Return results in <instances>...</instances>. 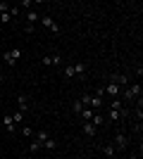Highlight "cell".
<instances>
[{"label": "cell", "instance_id": "cell-4", "mask_svg": "<svg viewBox=\"0 0 143 159\" xmlns=\"http://www.w3.org/2000/svg\"><path fill=\"white\" fill-rule=\"evenodd\" d=\"M112 145H115V150L124 152V150L129 147V138H126L124 133H117V135H115V140H112Z\"/></svg>", "mask_w": 143, "mask_h": 159}, {"label": "cell", "instance_id": "cell-11", "mask_svg": "<svg viewBox=\"0 0 143 159\" xmlns=\"http://www.w3.org/2000/svg\"><path fill=\"white\" fill-rule=\"evenodd\" d=\"M38 19H41V14H38V12H34V10H31V12H26V24H31V26H34Z\"/></svg>", "mask_w": 143, "mask_h": 159}, {"label": "cell", "instance_id": "cell-7", "mask_svg": "<svg viewBox=\"0 0 143 159\" xmlns=\"http://www.w3.org/2000/svg\"><path fill=\"white\" fill-rule=\"evenodd\" d=\"M102 90H105V95H110V98H117V95H119V86H117V83H107Z\"/></svg>", "mask_w": 143, "mask_h": 159}, {"label": "cell", "instance_id": "cell-25", "mask_svg": "<svg viewBox=\"0 0 143 159\" xmlns=\"http://www.w3.org/2000/svg\"><path fill=\"white\" fill-rule=\"evenodd\" d=\"M43 147H45V150H55V140H53V138H48L45 143H43Z\"/></svg>", "mask_w": 143, "mask_h": 159}, {"label": "cell", "instance_id": "cell-19", "mask_svg": "<svg viewBox=\"0 0 143 159\" xmlns=\"http://www.w3.org/2000/svg\"><path fill=\"white\" fill-rule=\"evenodd\" d=\"M41 140H31V145H29V150H31V152H38V150H41Z\"/></svg>", "mask_w": 143, "mask_h": 159}, {"label": "cell", "instance_id": "cell-3", "mask_svg": "<svg viewBox=\"0 0 143 159\" xmlns=\"http://www.w3.org/2000/svg\"><path fill=\"white\" fill-rule=\"evenodd\" d=\"M81 102H83V107L88 105L91 109H100L102 107V98H98V95H81Z\"/></svg>", "mask_w": 143, "mask_h": 159}, {"label": "cell", "instance_id": "cell-14", "mask_svg": "<svg viewBox=\"0 0 143 159\" xmlns=\"http://www.w3.org/2000/svg\"><path fill=\"white\" fill-rule=\"evenodd\" d=\"M34 138H36V140H41V145H43V143H45L50 135H48V131H38V133H34Z\"/></svg>", "mask_w": 143, "mask_h": 159}, {"label": "cell", "instance_id": "cell-21", "mask_svg": "<svg viewBox=\"0 0 143 159\" xmlns=\"http://www.w3.org/2000/svg\"><path fill=\"white\" fill-rule=\"evenodd\" d=\"M110 107H112V109H117V112H122V102H119V98L112 100V102H110Z\"/></svg>", "mask_w": 143, "mask_h": 159}, {"label": "cell", "instance_id": "cell-10", "mask_svg": "<svg viewBox=\"0 0 143 159\" xmlns=\"http://www.w3.org/2000/svg\"><path fill=\"white\" fill-rule=\"evenodd\" d=\"M102 154H105V157H115V154H117L115 145H112V143H107V145H102Z\"/></svg>", "mask_w": 143, "mask_h": 159}, {"label": "cell", "instance_id": "cell-22", "mask_svg": "<svg viewBox=\"0 0 143 159\" xmlns=\"http://www.w3.org/2000/svg\"><path fill=\"white\" fill-rule=\"evenodd\" d=\"M21 135H24V138H34V128L24 126V128H21Z\"/></svg>", "mask_w": 143, "mask_h": 159}, {"label": "cell", "instance_id": "cell-16", "mask_svg": "<svg viewBox=\"0 0 143 159\" xmlns=\"http://www.w3.org/2000/svg\"><path fill=\"white\" fill-rule=\"evenodd\" d=\"M124 112H117V109H110V114H107V119L110 121H119V116H122Z\"/></svg>", "mask_w": 143, "mask_h": 159}, {"label": "cell", "instance_id": "cell-5", "mask_svg": "<svg viewBox=\"0 0 143 159\" xmlns=\"http://www.w3.org/2000/svg\"><path fill=\"white\" fill-rule=\"evenodd\" d=\"M41 21H43V26H45L48 31H53V33H57V31H60V26L55 24V19H53V17H41Z\"/></svg>", "mask_w": 143, "mask_h": 159}, {"label": "cell", "instance_id": "cell-15", "mask_svg": "<svg viewBox=\"0 0 143 159\" xmlns=\"http://www.w3.org/2000/svg\"><path fill=\"white\" fill-rule=\"evenodd\" d=\"M62 71H64V76H67V79H74V76H76V74H74V64H67Z\"/></svg>", "mask_w": 143, "mask_h": 159}, {"label": "cell", "instance_id": "cell-29", "mask_svg": "<svg viewBox=\"0 0 143 159\" xmlns=\"http://www.w3.org/2000/svg\"><path fill=\"white\" fill-rule=\"evenodd\" d=\"M2 79H5V74H2V69H0V81H2Z\"/></svg>", "mask_w": 143, "mask_h": 159}, {"label": "cell", "instance_id": "cell-12", "mask_svg": "<svg viewBox=\"0 0 143 159\" xmlns=\"http://www.w3.org/2000/svg\"><path fill=\"white\" fill-rule=\"evenodd\" d=\"M17 102H19V112H26V109H29V98H26V95H19Z\"/></svg>", "mask_w": 143, "mask_h": 159}, {"label": "cell", "instance_id": "cell-13", "mask_svg": "<svg viewBox=\"0 0 143 159\" xmlns=\"http://www.w3.org/2000/svg\"><path fill=\"white\" fill-rule=\"evenodd\" d=\"M91 124H93L95 128H98V126H102V124H105V119H102V114H93V119H91Z\"/></svg>", "mask_w": 143, "mask_h": 159}, {"label": "cell", "instance_id": "cell-30", "mask_svg": "<svg viewBox=\"0 0 143 159\" xmlns=\"http://www.w3.org/2000/svg\"><path fill=\"white\" fill-rule=\"evenodd\" d=\"M0 83H2V81H0Z\"/></svg>", "mask_w": 143, "mask_h": 159}, {"label": "cell", "instance_id": "cell-2", "mask_svg": "<svg viewBox=\"0 0 143 159\" xmlns=\"http://www.w3.org/2000/svg\"><path fill=\"white\" fill-rule=\"evenodd\" d=\"M19 57H21V50H19V48H14V50H5V52H2V60H5L7 66H14L17 62H19Z\"/></svg>", "mask_w": 143, "mask_h": 159}, {"label": "cell", "instance_id": "cell-6", "mask_svg": "<svg viewBox=\"0 0 143 159\" xmlns=\"http://www.w3.org/2000/svg\"><path fill=\"white\" fill-rule=\"evenodd\" d=\"M81 131H83V135H88V138H93L95 133H98V128L91 124V121H83V126H81Z\"/></svg>", "mask_w": 143, "mask_h": 159}, {"label": "cell", "instance_id": "cell-20", "mask_svg": "<svg viewBox=\"0 0 143 159\" xmlns=\"http://www.w3.org/2000/svg\"><path fill=\"white\" fill-rule=\"evenodd\" d=\"M12 121H14V124H19V121H24V112H19V109H17V112L12 114Z\"/></svg>", "mask_w": 143, "mask_h": 159}, {"label": "cell", "instance_id": "cell-9", "mask_svg": "<svg viewBox=\"0 0 143 159\" xmlns=\"http://www.w3.org/2000/svg\"><path fill=\"white\" fill-rule=\"evenodd\" d=\"M2 121H5V128H7V133H14V131H17V124L12 121V116H7V114H5V119H2Z\"/></svg>", "mask_w": 143, "mask_h": 159}, {"label": "cell", "instance_id": "cell-18", "mask_svg": "<svg viewBox=\"0 0 143 159\" xmlns=\"http://www.w3.org/2000/svg\"><path fill=\"white\" fill-rule=\"evenodd\" d=\"M10 21H12V17H10V10H7L5 14H0V26H2V24H10Z\"/></svg>", "mask_w": 143, "mask_h": 159}, {"label": "cell", "instance_id": "cell-17", "mask_svg": "<svg viewBox=\"0 0 143 159\" xmlns=\"http://www.w3.org/2000/svg\"><path fill=\"white\" fill-rule=\"evenodd\" d=\"M72 109H74V112H76V114H81V112H83V109H86V107H83V102H81V100H76L74 105H72Z\"/></svg>", "mask_w": 143, "mask_h": 159}, {"label": "cell", "instance_id": "cell-24", "mask_svg": "<svg viewBox=\"0 0 143 159\" xmlns=\"http://www.w3.org/2000/svg\"><path fill=\"white\" fill-rule=\"evenodd\" d=\"M74 74H86V64H81V62L74 64Z\"/></svg>", "mask_w": 143, "mask_h": 159}, {"label": "cell", "instance_id": "cell-1", "mask_svg": "<svg viewBox=\"0 0 143 159\" xmlns=\"http://www.w3.org/2000/svg\"><path fill=\"white\" fill-rule=\"evenodd\" d=\"M143 95V88H141V83H131L129 88H126V90H124V95L122 98L126 100V102H134V100H138Z\"/></svg>", "mask_w": 143, "mask_h": 159}, {"label": "cell", "instance_id": "cell-23", "mask_svg": "<svg viewBox=\"0 0 143 159\" xmlns=\"http://www.w3.org/2000/svg\"><path fill=\"white\" fill-rule=\"evenodd\" d=\"M81 119L83 121H91V119H93V112H91V109H83V112H81Z\"/></svg>", "mask_w": 143, "mask_h": 159}, {"label": "cell", "instance_id": "cell-8", "mask_svg": "<svg viewBox=\"0 0 143 159\" xmlns=\"http://www.w3.org/2000/svg\"><path fill=\"white\" fill-rule=\"evenodd\" d=\"M112 83H117V86L122 88V86H126V83H129V79H126V76H124V74H112Z\"/></svg>", "mask_w": 143, "mask_h": 159}, {"label": "cell", "instance_id": "cell-27", "mask_svg": "<svg viewBox=\"0 0 143 159\" xmlns=\"http://www.w3.org/2000/svg\"><path fill=\"white\" fill-rule=\"evenodd\" d=\"M7 10H10V5H7V2H0V14H5Z\"/></svg>", "mask_w": 143, "mask_h": 159}, {"label": "cell", "instance_id": "cell-28", "mask_svg": "<svg viewBox=\"0 0 143 159\" xmlns=\"http://www.w3.org/2000/svg\"><path fill=\"white\" fill-rule=\"evenodd\" d=\"M53 64H62V57H60V55H53Z\"/></svg>", "mask_w": 143, "mask_h": 159}, {"label": "cell", "instance_id": "cell-26", "mask_svg": "<svg viewBox=\"0 0 143 159\" xmlns=\"http://www.w3.org/2000/svg\"><path fill=\"white\" fill-rule=\"evenodd\" d=\"M17 14H19V7H10V17H12V19L17 17Z\"/></svg>", "mask_w": 143, "mask_h": 159}]
</instances>
